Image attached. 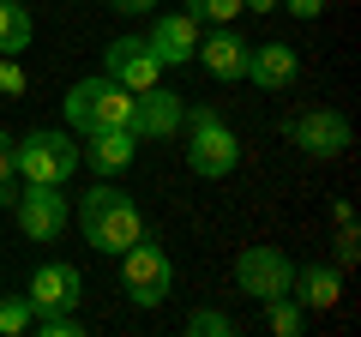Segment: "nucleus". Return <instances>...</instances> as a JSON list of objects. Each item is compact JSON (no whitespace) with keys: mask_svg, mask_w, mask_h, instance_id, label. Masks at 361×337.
<instances>
[{"mask_svg":"<svg viewBox=\"0 0 361 337\" xmlns=\"http://www.w3.org/2000/svg\"><path fill=\"white\" fill-rule=\"evenodd\" d=\"M199 66H205L211 78H223V85H235V78H247V42L235 37V25H217L211 37H199Z\"/></svg>","mask_w":361,"mask_h":337,"instance_id":"obj_13","label":"nucleus"},{"mask_svg":"<svg viewBox=\"0 0 361 337\" xmlns=\"http://www.w3.org/2000/svg\"><path fill=\"white\" fill-rule=\"evenodd\" d=\"M235 283L253 301L289 295V289H295V259H289L283 247H241V253H235Z\"/></svg>","mask_w":361,"mask_h":337,"instance_id":"obj_6","label":"nucleus"},{"mask_svg":"<svg viewBox=\"0 0 361 337\" xmlns=\"http://www.w3.org/2000/svg\"><path fill=\"white\" fill-rule=\"evenodd\" d=\"M361 259V241H355V223H337V271H349V265Z\"/></svg>","mask_w":361,"mask_h":337,"instance_id":"obj_23","label":"nucleus"},{"mask_svg":"<svg viewBox=\"0 0 361 337\" xmlns=\"http://www.w3.org/2000/svg\"><path fill=\"white\" fill-rule=\"evenodd\" d=\"M289 295L307 313H325V307L343 301V271H337V265H295V289H289Z\"/></svg>","mask_w":361,"mask_h":337,"instance_id":"obj_16","label":"nucleus"},{"mask_svg":"<svg viewBox=\"0 0 361 337\" xmlns=\"http://www.w3.org/2000/svg\"><path fill=\"white\" fill-rule=\"evenodd\" d=\"M78 139L73 133H54V127H37L25 139H13V175L30 187H66L78 175Z\"/></svg>","mask_w":361,"mask_h":337,"instance_id":"obj_1","label":"nucleus"},{"mask_svg":"<svg viewBox=\"0 0 361 337\" xmlns=\"http://www.w3.org/2000/svg\"><path fill=\"white\" fill-rule=\"evenodd\" d=\"M133 109H139V97L121 91L109 73H97V78H78L73 91H66L61 115H66L73 133H97V127H133Z\"/></svg>","mask_w":361,"mask_h":337,"instance_id":"obj_3","label":"nucleus"},{"mask_svg":"<svg viewBox=\"0 0 361 337\" xmlns=\"http://www.w3.org/2000/svg\"><path fill=\"white\" fill-rule=\"evenodd\" d=\"M187 13L199 25H235L241 18V0H187Z\"/></svg>","mask_w":361,"mask_h":337,"instance_id":"obj_20","label":"nucleus"},{"mask_svg":"<svg viewBox=\"0 0 361 337\" xmlns=\"http://www.w3.org/2000/svg\"><path fill=\"white\" fill-rule=\"evenodd\" d=\"M30 313H73L78 301H85V277H78V265L66 259H49L30 271V289H25Z\"/></svg>","mask_w":361,"mask_h":337,"instance_id":"obj_9","label":"nucleus"},{"mask_svg":"<svg viewBox=\"0 0 361 337\" xmlns=\"http://www.w3.org/2000/svg\"><path fill=\"white\" fill-rule=\"evenodd\" d=\"M13 217H18V229H25L30 241H61L73 205H66L61 187H30L25 181V187H18V199H13Z\"/></svg>","mask_w":361,"mask_h":337,"instance_id":"obj_8","label":"nucleus"},{"mask_svg":"<svg viewBox=\"0 0 361 337\" xmlns=\"http://www.w3.org/2000/svg\"><path fill=\"white\" fill-rule=\"evenodd\" d=\"M139 235H145V217H139V205H133L121 187H90L85 193V241L97 247V253L121 259Z\"/></svg>","mask_w":361,"mask_h":337,"instance_id":"obj_2","label":"nucleus"},{"mask_svg":"<svg viewBox=\"0 0 361 337\" xmlns=\"http://www.w3.org/2000/svg\"><path fill=\"white\" fill-rule=\"evenodd\" d=\"M30 301L25 295H0V337H18V331H30Z\"/></svg>","mask_w":361,"mask_h":337,"instance_id":"obj_19","label":"nucleus"},{"mask_svg":"<svg viewBox=\"0 0 361 337\" xmlns=\"http://www.w3.org/2000/svg\"><path fill=\"white\" fill-rule=\"evenodd\" d=\"M109 6H115V13H127V18H139V13H151L157 0H109Z\"/></svg>","mask_w":361,"mask_h":337,"instance_id":"obj_27","label":"nucleus"},{"mask_svg":"<svg viewBox=\"0 0 361 337\" xmlns=\"http://www.w3.org/2000/svg\"><path fill=\"white\" fill-rule=\"evenodd\" d=\"M289 145L307 157H343L349 151V121L337 109H307V115L289 121Z\"/></svg>","mask_w":361,"mask_h":337,"instance_id":"obj_10","label":"nucleus"},{"mask_svg":"<svg viewBox=\"0 0 361 337\" xmlns=\"http://www.w3.org/2000/svg\"><path fill=\"white\" fill-rule=\"evenodd\" d=\"M37 37V18H30L25 0H0V54H25Z\"/></svg>","mask_w":361,"mask_h":337,"instance_id":"obj_17","label":"nucleus"},{"mask_svg":"<svg viewBox=\"0 0 361 337\" xmlns=\"http://www.w3.org/2000/svg\"><path fill=\"white\" fill-rule=\"evenodd\" d=\"M30 325H37L42 337H78V331H85V319H78V307H73V313H37Z\"/></svg>","mask_w":361,"mask_h":337,"instance_id":"obj_21","label":"nucleus"},{"mask_svg":"<svg viewBox=\"0 0 361 337\" xmlns=\"http://www.w3.org/2000/svg\"><path fill=\"white\" fill-rule=\"evenodd\" d=\"M283 13H289V18H319L325 0H283Z\"/></svg>","mask_w":361,"mask_h":337,"instance_id":"obj_25","label":"nucleus"},{"mask_svg":"<svg viewBox=\"0 0 361 337\" xmlns=\"http://www.w3.org/2000/svg\"><path fill=\"white\" fill-rule=\"evenodd\" d=\"M103 73L115 78L121 91H133V97H139V91H151V85H163V73H169V66L157 61V49H151L145 37H115V42L103 49Z\"/></svg>","mask_w":361,"mask_h":337,"instance_id":"obj_7","label":"nucleus"},{"mask_svg":"<svg viewBox=\"0 0 361 337\" xmlns=\"http://www.w3.org/2000/svg\"><path fill=\"white\" fill-rule=\"evenodd\" d=\"M0 181H18V175H13V133H6V127H0Z\"/></svg>","mask_w":361,"mask_h":337,"instance_id":"obj_26","label":"nucleus"},{"mask_svg":"<svg viewBox=\"0 0 361 337\" xmlns=\"http://www.w3.org/2000/svg\"><path fill=\"white\" fill-rule=\"evenodd\" d=\"M265 325L277 337H301V325H307V307H301L295 295H271L265 301Z\"/></svg>","mask_w":361,"mask_h":337,"instance_id":"obj_18","label":"nucleus"},{"mask_svg":"<svg viewBox=\"0 0 361 337\" xmlns=\"http://www.w3.org/2000/svg\"><path fill=\"white\" fill-rule=\"evenodd\" d=\"M13 199H18V187H13V181H0V211H13Z\"/></svg>","mask_w":361,"mask_h":337,"instance_id":"obj_29","label":"nucleus"},{"mask_svg":"<svg viewBox=\"0 0 361 337\" xmlns=\"http://www.w3.org/2000/svg\"><path fill=\"white\" fill-rule=\"evenodd\" d=\"M133 145H139L133 127H97V133H85L78 157H85L97 175H121V168H133Z\"/></svg>","mask_w":361,"mask_h":337,"instance_id":"obj_14","label":"nucleus"},{"mask_svg":"<svg viewBox=\"0 0 361 337\" xmlns=\"http://www.w3.org/2000/svg\"><path fill=\"white\" fill-rule=\"evenodd\" d=\"M295 73H301V54L289 42H259V49H247V78H253L259 91H289Z\"/></svg>","mask_w":361,"mask_h":337,"instance_id":"obj_15","label":"nucleus"},{"mask_svg":"<svg viewBox=\"0 0 361 337\" xmlns=\"http://www.w3.org/2000/svg\"><path fill=\"white\" fill-rule=\"evenodd\" d=\"M187 127H193V139H187V168L205 175V181H223V175L241 163V139L229 133V121L211 103H187Z\"/></svg>","mask_w":361,"mask_h":337,"instance_id":"obj_4","label":"nucleus"},{"mask_svg":"<svg viewBox=\"0 0 361 337\" xmlns=\"http://www.w3.org/2000/svg\"><path fill=\"white\" fill-rule=\"evenodd\" d=\"M145 42L157 49V61H163V66H187L199 54V18L193 13H163Z\"/></svg>","mask_w":361,"mask_h":337,"instance_id":"obj_12","label":"nucleus"},{"mask_svg":"<svg viewBox=\"0 0 361 337\" xmlns=\"http://www.w3.org/2000/svg\"><path fill=\"white\" fill-rule=\"evenodd\" d=\"M187 331H193V337H235V319H229V313H211V307H199L193 319H187Z\"/></svg>","mask_w":361,"mask_h":337,"instance_id":"obj_22","label":"nucleus"},{"mask_svg":"<svg viewBox=\"0 0 361 337\" xmlns=\"http://www.w3.org/2000/svg\"><path fill=\"white\" fill-rule=\"evenodd\" d=\"M0 91H6V97L25 91V66H18V54H0Z\"/></svg>","mask_w":361,"mask_h":337,"instance_id":"obj_24","label":"nucleus"},{"mask_svg":"<svg viewBox=\"0 0 361 337\" xmlns=\"http://www.w3.org/2000/svg\"><path fill=\"white\" fill-rule=\"evenodd\" d=\"M283 0H241V13H277Z\"/></svg>","mask_w":361,"mask_h":337,"instance_id":"obj_28","label":"nucleus"},{"mask_svg":"<svg viewBox=\"0 0 361 337\" xmlns=\"http://www.w3.org/2000/svg\"><path fill=\"white\" fill-rule=\"evenodd\" d=\"M121 289L133 295V307H163V301L175 295V259H169L151 235H139V241L121 253Z\"/></svg>","mask_w":361,"mask_h":337,"instance_id":"obj_5","label":"nucleus"},{"mask_svg":"<svg viewBox=\"0 0 361 337\" xmlns=\"http://www.w3.org/2000/svg\"><path fill=\"white\" fill-rule=\"evenodd\" d=\"M180 121H187V103H180L175 91H163V85L139 91V109H133V133H139V139H175Z\"/></svg>","mask_w":361,"mask_h":337,"instance_id":"obj_11","label":"nucleus"}]
</instances>
